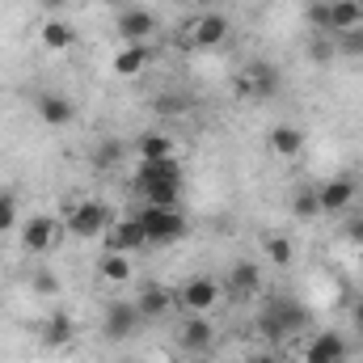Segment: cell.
<instances>
[{"mask_svg": "<svg viewBox=\"0 0 363 363\" xmlns=\"http://www.w3.org/2000/svg\"><path fill=\"white\" fill-rule=\"evenodd\" d=\"M17 237H21V250L30 258H47L51 250H60V237H64V224L60 216H47V211H34L17 224Z\"/></svg>", "mask_w": 363, "mask_h": 363, "instance_id": "cell-1", "label": "cell"}, {"mask_svg": "<svg viewBox=\"0 0 363 363\" xmlns=\"http://www.w3.org/2000/svg\"><path fill=\"white\" fill-rule=\"evenodd\" d=\"M135 220H140V228H144V237H148V245H174L186 237V216H182L178 207H140L135 211Z\"/></svg>", "mask_w": 363, "mask_h": 363, "instance_id": "cell-2", "label": "cell"}, {"mask_svg": "<svg viewBox=\"0 0 363 363\" xmlns=\"http://www.w3.org/2000/svg\"><path fill=\"white\" fill-rule=\"evenodd\" d=\"M237 93L241 97H254V101H271L283 93V72L271 60H250L241 72H237Z\"/></svg>", "mask_w": 363, "mask_h": 363, "instance_id": "cell-3", "label": "cell"}, {"mask_svg": "<svg viewBox=\"0 0 363 363\" xmlns=\"http://www.w3.org/2000/svg\"><path fill=\"white\" fill-rule=\"evenodd\" d=\"M114 224V211L101 203V199H81L72 203V211L64 216V228L81 241H93V237H106V228Z\"/></svg>", "mask_w": 363, "mask_h": 363, "instance_id": "cell-4", "label": "cell"}, {"mask_svg": "<svg viewBox=\"0 0 363 363\" xmlns=\"http://www.w3.org/2000/svg\"><path fill=\"white\" fill-rule=\"evenodd\" d=\"M174 296H178L182 313H199V317H207V313L224 300V283H220L216 274H190Z\"/></svg>", "mask_w": 363, "mask_h": 363, "instance_id": "cell-5", "label": "cell"}, {"mask_svg": "<svg viewBox=\"0 0 363 363\" xmlns=\"http://www.w3.org/2000/svg\"><path fill=\"white\" fill-rule=\"evenodd\" d=\"M304 321H308L304 304H296V300H274V304H267V313L258 317V330H262L271 342H283V338H291L296 330H304Z\"/></svg>", "mask_w": 363, "mask_h": 363, "instance_id": "cell-6", "label": "cell"}, {"mask_svg": "<svg viewBox=\"0 0 363 363\" xmlns=\"http://www.w3.org/2000/svg\"><path fill=\"white\" fill-rule=\"evenodd\" d=\"M186 38H190V47H199V51L228 47V38H233V21H228V13H199V17L190 21Z\"/></svg>", "mask_w": 363, "mask_h": 363, "instance_id": "cell-7", "label": "cell"}, {"mask_svg": "<svg viewBox=\"0 0 363 363\" xmlns=\"http://www.w3.org/2000/svg\"><path fill=\"white\" fill-rule=\"evenodd\" d=\"M140 325H144V317H140L135 300H114V304H106V313H101V338H106V342H127Z\"/></svg>", "mask_w": 363, "mask_h": 363, "instance_id": "cell-8", "label": "cell"}, {"mask_svg": "<svg viewBox=\"0 0 363 363\" xmlns=\"http://www.w3.org/2000/svg\"><path fill=\"white\" fill-rule=\"evenodd\" d=\"M359 194V178L351 174H338V178L317 182V199H321V216H342Z\"/></svg>", "mask_w": 363, "mask_h": 363, "instance_id": "cell-9", "label": "cell"}, {"mask_svg": "<svg viewBox=\"0 0 363 363\" xmlns=\"http://www.w3.org/2000/svg\"><path fill=\"white\" fill-rule=\"evenodd\" d=\"M135 308H140V317H144V321H165V317L178 308V296H174L165 283L148 279V283L140 287V300H135Z\"/></svg>", "mask_w": 363, "mask_h": 363, "instance_id": "cell-10", "label": "cell"}, {"mask_svg": "<svg viewBox=\"0 0 363 363\" xmlns=\"http://www.w3.org/2000/svg\"><path fill=\"white\" fill-rule=\"evenodd\" d=\"M211 342H216V325L207 317H199V313H186L178 325V351L203 355V351H211Z\"/></svg>", "mask_w": 363, "mask_h": 363, "instance_id": "cell-11", "label": "cell"}, {"mask_svg": "<svg viewBox=\"0 0 363 363\" xmlns=\"http://www.w3.org/2000/svg\"><path fill=\"white\" fill-rule=\"evenodd\" d=\"M106 250H114V254H135V250H148V237H144L140 220H135V216H118V220L106 228Z\"/></svg>", "mask_w": 363, "mask_h": 363, "instance_id": "cell-12", "label": "cell"}, {"mask_svg": "<svg viewBox=\"0 0 363 363\" xmlns=\"http://www.w3.org/2000/svg\"><path fill=\"white\" fill-rule=\"evenodd\" d=\"M220 283H224V296H233V300H250V296L262 291V271H258L250 258H241V262L228 267V274H224Z\"/></svg>", "mask_w": 363, "mask_h": 363, "instance_id": "cell-13", "label": "cell"}, {"mask_svg": "<svg viewBox=\"0 0 363 363\" xmlns=\"http://www.w3.org/2000/svg\"><path fill=\"white\" fill-rule=\"evenodd\" d=\"M114 34H118L123 43H148V38L157 34V17H152L148 9H123V13L114 17Z\"/></svg>", "mask_w": 363, "mask_h": 363, "instance_id": "cell-14", "label": "cell"}, {"mask_svg": "<svg viewBox=\"0 0 363 363\" xmlns=\"http://www.w3.org/2000/svg\"><path fill=\"white\" fill-rule=\"evenodd\" d=\"M34 110H38V118L47 123V127H68L72 118H77V101L68 97V93H38V101H34Z\"/></svg>", "mask_w": 363, "mask_h": 363, "instance_id": "cell-15", "label": "cell"}, {"mask_svg": "<svg viewBox=\"0 0 363 363\" xmlns=\"http://www.w3.org/2000/svg\"><path fill=\"white\" fill-rule=\"evenodd\" d=\"M347 355H351L347 338H342L338 330H321V334L308 342V351H304V363H347Z\"/></svg>", "mask_w": 363, "mask_h": 363, "instance_id": "cell-16", "label": "cell"}, {"mask_svg": "<svg viewBox=\"0 0 363 363\" xmlns=\"http://www.w3.org/2000/svg\"><path fill=\"white\" fill-rule=\"evenodd\" d=\"M148 64H152V47H148V43H123V47L114 51V77H123V81L140 77Z\"/></svg>", "mask_w": 363, "mask_h": 363, "instance_id": "cell-17", "label": "cell"}, {"mask_svg": "<svg viewBox=\"0 0 363 363\" xmlns=\"http://www.w3.org/2000/svg\"><path fill=\"white\" fill-rule=\"evenodd\" d=\"M38 43H43L47 51H72V47H77V30H72L64 17H47V21L38 26Z\"/></svg>", "mask_w": 363, "mask_h": 363, "instance_id": "cell-18", "label": "cell"}, {"mask_svg": "<svg viewBox=\"0 0 363 363\" xmlns=\"http://www.w3.org/2000/svg\"><path fill=\"white\" fill-rule=\"evenodd\" d=\"M304 144H308V140H304V131H300L296 123H279V127L271 131V152H274V157H283V161L300 157V152H304Z\"/></svg>", "mask_w": 363, "mask_h": 363, "instance_id": "cell-19", "label": "cell"}, {"mask_svg": "<svg viewBox=\"0 0 363 363\" xmlns=\"http://www.w3.org/2000/svg\"><path fill=\"white\" fill-rule=\"evenodd\" d=\"M135 152H140V161H165V157H178V140L165 131H144L135 140Z\"/></svg>", "mask_w": 363, "mask_h": 363, "instance_id": "cell-20", "label": "cell"}, {"mask_svg": "<svg viewBox=\"0 0 363 363\" xmlns=\"http://www.w3.org/2000/svg\"><path fill=\"white\" fill-rule=\"evenodd\" d=\"M135 186H148V182H182V161L178 157H165V161H140L135 169Z\"/></svg>", "mask_w": 363, "mask_h": 363, "instance_id": "cell-21", "label": "cell"}, {"mask_svg": "<svg viewBox=\"0 0 363 363\" xmlns=\"http://www.w3.org/2000/svg\"><path fill=\"white\" fill-rule=\"evenodd\" d=\"M140 203L148 207H178L182 203V182H148V186H135Z\"/></svg>", "mask_w": 363, "mask_h": 363, "instance_id": "cell-22", "label": "cell"}, {"mask_svg": "<svg viewBox=\"0 0 363 363\" xmlns=\"http://www.w3.org/2000/svg\"><path fill=\"white\" fill-rule=\"evenodd\" d=\"M72 338H77V321H72L68 313H51L47 325H43V342H47V351H60V347H68Z\"/></svg>", "mask_w": 363, "mask_h": 363, "instance_id": "cell-23", "label": "cell"}, {"mask_svg": "<svg viewBox=\"0 0 363 363\" xmlns=\"http://www.w3.org/2000/svg\"><path fill=\"white\" fill-rule=\"evenodd\" d=\"M97 274H101V283H131V279H135L131 254H114V250H106L101 262H97Z\"/></svg>", "mask_w": 363, "mask_h": 363, "instance_id": "cell-24", "label": "cell"}, {"mask_svg": "<svg viewBox=\"0 0 363 363\" xmlns=\"http://www.w3.org/2000/svg\"><path fill=\"white\" fill-rule=\"evenodd\" d=\"M355 26H363L359 0H330V34H342V30H355Z\"/></svg>", "mask_w": 363, "mask_h": 363, "instance_id": "cell-25", "label": "cell"}, {"mask_svg": "<svg viewBox=\"0 0 363 363\" xmlns=\"http://www.w3.org/2000/svg\"><path fill=\"white\" fill-rule=\"evenodd\" d=\"M291 216H296V220H317V216H321L317 182H308V186H296V190H291Z\"/></svg>", "mask_w": 363, "mask_h": 363, "instance_id": "cell-26", "label": "cell"}, {"mask_svg": "<svg viewBox=\"0 0 363 363\" xmlns=\"http://www.w3.org/2000/svg\"><path fill=\"white\" fill-rule=\"evenodd\" d=\"M21 224V207H17V194L13 190H0V237L13 233Z\"/></svg>", "mask_w": 363, "mask_h": 363, "instance_id": "cell-27", "label": "cell"}, {"mask_svg": "<svg viewBox=\"0 0 363 363\" xmlns=\"http://www.w3.org/2000/svg\"><path fill=\"white\" fill-rule=\"evenodd\" d=\"M334 47H338V55H347V60H363V26L342 30V34L334 38Z\"/></svg>", "mask_w": 363, "mask_h": 363, "instance_id": "cell-28", "label": "cell"}, {"mask_svg": "<svg viewBox=\"0 0 363 363\" xmlns=\"http://www.w3.org/2000/svg\"><path fill=\"white\" fill-rule=\"evenodd\" d=\"M123 152H127V148H123L118 140H101L97 152H93V165H97V169H114V165L123 161Z\"/></svg>", "mask_w": 363, "mask_h": 363, "instance_id": "cell-29", "label": "cell"}, {"mask_svg": "<svg viewBox=\"0 0 363 363\" xmlns=\"http://www.w3.org/2000/svg\"><path fill=\"white\" fill-rule=\"evenodd\" d=\"M267 258H271L274 267H291V258H296V245H291L287 237H267Z\"/></svg>", "mask_w": 363, "mask_h": 363, "instance_id": "cell-30", "label": "cell"}, {"mask_svg": "<svg viewBox=\"0 0 363 363\" xmlns=\"http://www.w3.org/2000/svg\"><path fill=\"white\" fill-rule=\"evenodd\" d=\"M30 287H34L38 296H55V291H60V274L55 271H34L30 274Z\"/></svg>", "mask_w": 363, "mask_h": 363, "instance_id": "cell-31", "label": "cell"}, {"mask_svg": "<svg viewBox=\"0 0 363 363\" xmlns=\"http://www.w3.org/2000/svg\"><path fill=\"white\" fill-rule=\"evenodd\" d=\"M334 55H338L334 38H313V43H308V60H313V64H330Z\"/></svg>", "mask_w": 363, "mask_h": 363, "instance_id": "cell-32", "label": "cell"}, {"mask_svg": "<svg viewBox=\"0 0 363 363\" xmlns=\"http://www.w3.org/2000/svg\"><path fill=\"white\" fill-rule=\"evenodd\" d=\"M190 101L186 97H178V93H165V97H157V114H182Z\"/></svg>", "mask_w": 363, "mask_h": 363, "instance_id": "cell-33", "label": "cell"}, {"mask_svg": "<svg viewBox=\"0 0 363 363\" xmlns=\"http://www.w3.org/2000/svg\"><path fill=\"white\" fill-rule=\"evenodd\" d=\"M308 26L330 30V0H325V4H308Z\"/></svg>", "mask_w": 363, "mask_h": 363, "instance_id": "cell-34", "label": "cell"}, {"mask_svg": "<svg viewBox=\"0 0 363 363\" xmlns=\"http://www.w3.org/2000/svg\"><path fill=\"white\" fill-rule=\"evenodd\" d=\"M245 363H283V359H279L274 351H254V355H250Z\"/></svg>", "mask_w": 363, "mask_h": 363, "instance_id": "cell-35", "label": "cell"}, {"mask_svg": "<svg viewBox=\"0 0 363 363\" xmlns=\"http://www.w3.org/2000/svg\"><path fill=\"white\" fill-rule=\"evenodd\" d=\"M351 321H355V330L363 334V300H355V308H351Z\"/></svg>", "mask_w": 363, "mask_h": 363, "instance_id": "cell-36", "label": "cell"}, {"mask_svg": "<svg viewBox=\"0 0 363 363\" xmlns=\"http://www.w3.org/2000/svg\"><path fill=\"white\" fill-rule=\"evenodd\" d=\"M38 4H43L47 13H60V9H68V0H38Z\"/></svg>", "mask_w": 363, "mask_h": 363, "instance_id": "cell-37", "label": "cell"}, {"mask_svg": "<svg viewBox=\"0 0 363 363\" xmlns=\"http://www.w3.org/2000/svg\"><path fill=\"white\" fill-rule=\"evenodd\" d=\"M182 4H194V9H207L211 0H182Z\"/></svg>", "mask_w": 363, "mask_h": 363, "instance_id": "cell-38", "label": "cell"}, {"mask_svg": "<svg viewBox=\"0 0 363 363\" xmlns=\"http://www.w3.org/2000/svg\"><path fill=\"white\" fill-rule=\"evenodd\" d=\"M308 4H325V0H308Z\"/></svg>", "mask_w": 363, "mask_h": 363, "instance_id": "cell-39", "label": "cell"}, {"mask_svg": "<svg viewBox=\"0 0 363 363\" xmlns=\"http://www.w3.org/2000/svg\"><path fill=\"white\" fill-rule=\"evenodd\" d=\"M359 9H363V0H359Z\"/></svg>", "mask_w": 363, "mask_h": 363, "instance_id": "cell-40", "label": "cell"}]
</instances>
